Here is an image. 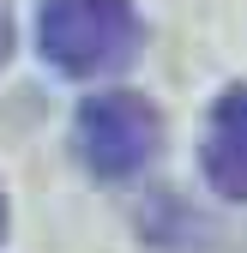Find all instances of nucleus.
<instances>
[{
	"instance_id": "nucleus-4",
	"label": "nucleus",
	"mask_w": 247,
	"mask_h": 253,
	"mask_svg": "<svg viewBox=\"0 0 247 253\" xmlns=\"http://www.w3.org/2000/svg\"><path fill=\"white\" fill-rule=\"evenodd\" d=\"M6 54H12V12H6V0H0V67H6Z\"/></svg>"
},
{
	"instance_id": "nucleus-3",
	"label": "nucleus",
	"mask_w": 247,
	"mask_h": 253,
	"mask_svg": "<svg viewBox=\"0 0 247 253\" xmlns=\"http://www.w3.org/2000/svg\"><path fill=\"white\" fill-rule=\"evenodd\" d=\"M205 175L223 199L247 193V90L229 84L205 121Z\"/></svg>"
},
{
	"instance_id": "nucleus-2",
	"label": "nucleus",
	"mask_w": 247,
	"mask_h": 253,
	"mask_svg": "<svg viewBox=\"0 0 247 253\" xmlns=\"http://www.w3.org/2000/svg\"><path fill=\"white\" fill-rule=\"evenodd\" d=\"M79 163L97 181H133L151 157H157V109L139 90H103L79 109Z\"/></svg>"
},
{
	"instance_id": "nucleus-5",
	"label": "nucleus",
	"mask_w": 247,
	"mask_h": 253,
	"mask_svg": "<svg viewBox=\"0 0 247 253\" xmlns=\"http://www.w3.org/2000/svg\"><path fill=\"white\" fill-rule=\"evenodd\" d=\"M0 235H6V193H0Z\"/></svg>"
},
{
	"instance_id": "nucleus-1",
	"label": "nucleus",
	"mask_w": 247,
	"mask_h": 253,
	"mask_svg": "<svg viewBox=\"0 0 247 253\" xmlns=\"http://www.w3.org/2000/svg\"><path fill=\"white\" fill-rule=\"evenodd\" d=\"M42 54L67 79H103L133 67L145 48V24L133 0H42Z\"/></svg>"
}]
</instances>
